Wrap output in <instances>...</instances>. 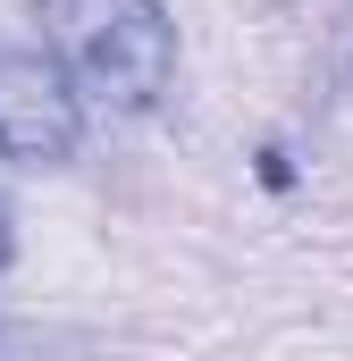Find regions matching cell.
I'll return each instance as SVG.
<instances>
[{
	"instance_id": "cell-3",
	"label": "cell",
	"mask_w": 353,
	"mask_h": 361,
	"mask_svg": "<svg viewBox=\"0 0 353 361\" xmlns=\"http://www.w3.org/2000/svg\"><path fill=\"white\" fill-rule=\"evenodd\" d=\"M17 261V219H8V202H0V269Z\"/></svg>"
},
{
	"instance_id": "cell-2",
	"label": "cell",
	"mask_w": 353,
	"mask_h": 361,
	"mask_svg": "<svg viewBox=\"0 0 353 361\" xmlns=\"http://www.w3.org/2000/svg\"><path fill=\"white\" fill-rule=\"evenodd\" d=\"M85 143V92L51 51H0V160L68 169Z\"/></svg>"
},
{
	"instance_id": "cell-1",
	"label": "cell",
	"mask_w": 353,
	"mask_h": 361,
	"mask_svg": "<svg viewBox=\"0 0 353 361\" xmlns=\"http://www.w3.org/2000/svg\"><path fill=\"white\" fill-rule=\"evenodd\" d=\"M51 59L101 109H152L176 85V25L160 0H34Z\"/></svg>"
}]
</instances>
